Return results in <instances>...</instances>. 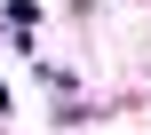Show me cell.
Wrapping results in <instances>:
<instances>
[]
</instances>
